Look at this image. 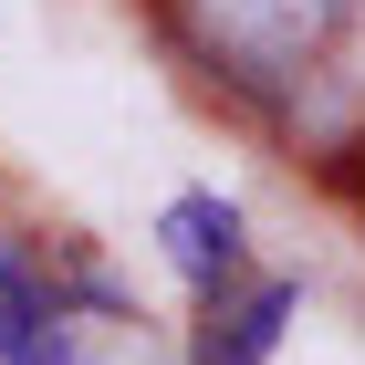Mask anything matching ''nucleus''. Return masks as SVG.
Listing matches in <instances>:
<instances>
[{
  "label": "nucleus",
  "mask_w": 365,
  "mask_h": 365,
  "mask_svg": "<svg viewBox=\"0 0 365 365\" xmlns=\"http://www.w3.org/2000/svg\"><path fill=\"white\" fill-rule=\"evenodd\" d=\"M355 21L365 0H178V31L198 42V63H220L240 94L313 84Z\"/></svg>",
  "instance_id": "nucleus-1"
},
{
  "label": "nucleus",
  "mask_w": 365,
  "mask_h": 365,
  "mask_svg": "<svg viewBox=\"0 0 365 365\" xmlns=\"http://www.w3.org/2000/svg\"><path fill=\"white\" fill-rule=\"evenodd\" d=\"M157 240H168L178 282H188V292H209V303H220V282H240V261H251V220H240V209H230L220 188H188V198H168Z\"/></svg>",
  "instance_id": "nucleus-2"
},
{
  "label": "nucleus",
  "mask_w": 365,
  "mask_h": 365,
  "mask_svg": "<svg viewBox=\"0 0 365 365\" xmlns=\"http://www.w3.org/2000/svg\"><path fill=\"white\" fill-rule=\"evenodd\" d=\"M303 313V282H251L240 303L209 313V334H198V365H272L282 324Z\"/></svg>",
  "instance_id": "nucleus-3"
},
{
  "label": "nucleus",
  "mask_w": 365,
  "mask_h": 365,
  "mask_svg": "<svg viewBox=\"0 0 365 365\" xmlns=\"http://www.w3.org/2000/svg\"><path fill=\"white\" fill-rule=\"evenodd\" d=\"M0 365H73L63 344V303H42V282L0 251Z\"/></svg>",
  "instance_id": "nucleus-4"
}]
</instances>
